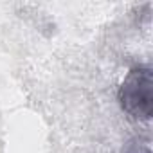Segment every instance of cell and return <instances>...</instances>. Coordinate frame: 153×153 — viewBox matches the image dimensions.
Segmentation results:
<instances>
[{"mask_svg":"<svg viewBox=\"0 0 153 153\" xmlns=\"http://www.w3.org/2000/svg\"><path fill=\"white\" fill-rule=\"evenodd\" d=\"M121 108L137 121H149L153 115V72L146 65L133 67L119 87Z\"/></svg>","mask_w":153,"mask_h":153,"instance_id":"cell-1","label":"cell"}]
</instances>
